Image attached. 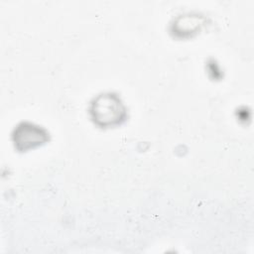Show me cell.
Returning a JSON list of instances; mask_svg holds the SVG:
<instances>
[{
	"mask_svg": "<svg viewBox=\"0 0 254 254\" xmlns=\"http://www.w3.org/2000/svg\"><path fill=\"white\" fill-rule=\"evenodd\" d=\"M93 119L102 126L119 123L125 116V109L120 99L113 94H102L92 103Z\"/></svg>",
	"mask_w": 254,
	"mask_h": 254,
	"instance_id": "cell-1",
	"label": "cell"
},
{
	"mask_svg": "<svg viewBox=\"0 0 254 254\" xmlns=\"http://www.w3.org/2000/svg\"><path fill=\"white\" fill-rule=\"evenodd\" d=\"M13 139L18 149L27 150L44 143L47 140V133L38 126L23 123L15 129Z\"/></svg>",
	"mask_w": 254,
	"mask_h": 254,
	"instance_id": "cell-2",
	"label": "cell"
}]
</instances>
